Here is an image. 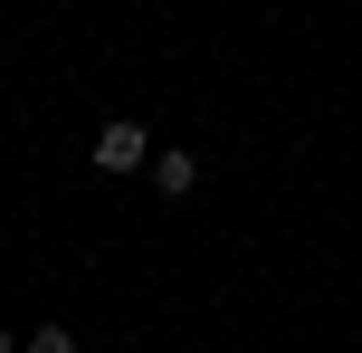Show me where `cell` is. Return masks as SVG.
I'll return each instance as SVG.
<instances>
[{
  "label": "cell",
  "instance_id": "obj_1",
  "mask_svg": "<svg viewBox=\"0 0 362 353\" xmlns=\"http://www.w3.org/2000/svg\"><path fill=\"white\" fill-rule=\"evenodd\" d=\"M95 172H153V134L144 125H105L95 134Z\"/></svg>",
  "mask_w": 362,
  "mask_h": 353
},
{
  "label": "cell",
  "instance_id": "obj_2",
  "mask_svg": "<svg viewBox=\"0 0 362 353\" xmlns=\"http://www.w3.org/2000/svg\"><path fill=\"white\" fill-rule=\"evenodd\" d=\"M153 182H163L172 201H181V191H200V153H163V144H153Z\"/></svg>",
  "mask_w": 362,
  "mask_h": 353
},
{
  "label": "cell",
  "instance_id": "obj_3",
  "mask_svg": "<svg viewBox=\"0 0 362 353\" xmlns=\"http://www.w3.org/2000/svg\"><path fill=\"white\" fill-rule=\"evenodd\" d=\"M19 353H76V335H67V325H38V335L19 344Z\"/></svg>",
  "mask_w": 362,
  "mask_h": 353
},
{
  "label": "cell",
  "instance_id": "obj_4",
  "mask_svg": "<svg viewBox=\"0 0 362 353\" xmlns=\"http://www.w3.org/2000/svg\"><path fill=\"white\" fill-rule=\"evenodd\" d=\"M0 353H19V344H10V325H0Z\"/></svg>",
  "mask_w": 362,
  "mask_h": 353
}]
</instances>
